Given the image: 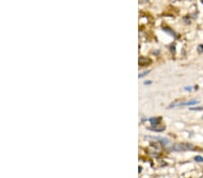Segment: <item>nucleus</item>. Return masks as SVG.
<instances>
[{
  "mask_svg": "<svg viewBox=\"0 0 203 178\" xmlns=\"http://www.w3.org/2000/svg\"><path fill=\"white\" fill-rule=\"evenodd\" d=\"M168 149L171 151H188V150H194V147L191 144L178 143V144L170 145L168 147Z\"/></svg>",
  "mask_w": 203,
  "mask_h": 178,
  "instance_id": "obj_1",
  "label": "nucleus"
},
{
  "mask_svg": "<svg viewBox=\"0 0 203 178\" xmlns=\"http://www.w3.org/2000/svg\"><path fill=\"white\" fill-rule=\"evenodd\" d=\"M197 103H199L198 101H196V100H191V101H187V102H181V103H172V104L169 105L168 108L181 107V106H190V105L197 104Z\"/></svg>",
  "mask_w": 203,
  "mask_h": 178,
  "instance_id": "obj_2",
  "label": "nucleus"
},
{
  "mask_svg": "<svg viewBox=\"0 0 203 178\" xmlns=\"http://www.w3.org/2000/svg\"><path fill=\"white\" fill-rule=\"evenodd\" d=\"M151 138H153V140H157V141H159L162 145H164V146H170L169 144H170V140H168V139H166V138H164V137H151Z\"/></svg>",
  "mask_w": 203,
  "mask_h": 178,
  "instance_id": "obj_3",
  "label": "nucleus"
},
{
  "mask_svg": "<svg viewBox=\"0 0 203 178\" xmlns=\"http://www.w3.org/2000/svg\"><path fill=\"white\" fill-rule=\"evenodd\" d=\"M139 65L142 67L144 66H147V65L151 64L152 63V60L148 58H144V57H141V58H139Z\"/></svg>",
  "mask_w": 203,
  "mask_h": 178,
  "instance_id": "obj_4",
  "label": "nucleus"
},
{
  "mask_svg": "<svg viewBox=\"0 0 203 178\" xmlns=\"http://www.w3.org/2000/svg\"><path fill=\"white\" fill-rule=\"evenodd\" d=\"M149 129H151V131H157V132H161V131H164L165 129V126L164 125H155V126H152V127H149Z\"/></svg>",
  "mask_w": 203,
  "mask_h": 178,
  "instance_id": "obj_5",
  "label": "nucleus"
},
{
  "mask_svg": "<svg viewBox=\"0 0 203 178\" xmlns=\"http://www.w3.org/2000/svg\"><path fill=\"white\" fill-rule=\"evenodd\" d=\"M149 120L153 126H155V125H159L160 121L162 120V118L161 117H153V118H150Z\"/></svg>",
  "mask_w": 203,
  "mask_h": 178,
  "instance_id": "obj_6",
  "label": "nucleus"
},
{
  "mask_svg": "<svg viewBox=\"0 0 203 178\" xmlns=\"http://www.w3.org/2000/svg\"><path fill=\"white\" fill-rule=\"evenodd\" d=\"M162 29H164V31L165 32H167V34H171V35H173V36H175L174 31H173V30H171L170 28H162Z\"/></svg>",
  "mask_w": 203,
  "mask_h": 178,
  "instance_id": "obj_7",
  "label": "nucleus"
},
{
  "mask_svg": "<svg viewBox=\"0 0 203 178\" xmlns=\"http://www.w3.org/2000/svg\"><path fill=\"white\" fill-rule=\"evenodd\" d=\"M150 71H151L150 69H148V70H146V71H144L143 73H141V74H139V76H138V77H139V78H141V77H144V76H146V75H148Z\"/></svg>",
  "mask_w": 203,
  "mask_h": 178,
  "instance_id": "obj_8",
  "label": "nucleus"
},
{
  "mask_svg": "<svg viewBox=\"0 0 203 178\" xmlns=\"http://www.w3.org/2000/svg\"><path fill=\"white\" fill-rule=\"evenodd\" d=\"M195 161L196 162H200V163H201V162H203V157L201 156H196L194 157Z\"/></svg>",
  "mask_w": 203,
  "mask_h": 178,
  "instance_id": "obj_9",
  "label": "nucleus"
},
{
  "mask_svg": "<svg viewBox=\"0 0 203 178\" xmlns=\"http://www.w3.org/2000/svg\"><path fill=\"white\" fill-rule=\"evenodd\" d=\"M190 110H191V111H202V110H203V106H200V107H191Z\"/></svg>",
  "mask_w": 203,
  "mask_h": 178,
  "instance_id": "obj_10",
  "label": "nucleus"
},
{
  "mask_svg": "<svg viewBox=\"0 0 203 178\" xmlns=\"http://www.w3.org/2000/svg\"><path fill=\"white\" fill-rule=\"evenodd\" d=\"M198 51L200 52H203V44H200L198 46Z\"/></svg>",
  "mask_w": 203,
  "mask_h": 178,
  "instance_id": "obj_11",
  "label": "nucleus"
},
{
  "mask_svg": "<svg viewBox=\"0 0 203 178\" xmlns=\"http://www.w3.org/2000/svg\"><path fill=\"white\" fill-rule=\"evenodd\" d=\"M184 89H185L186 91H191L192 88H191V86H185V87H184Z\"/></svg>",
  "mask_w": 203,
  "mask_h": 178,
  "instance_id": "obj_12",
  "label": "nucleus"
},
{
  "mask_svg": "<svg viewBox=\"0 0 203 178\" xmlns=\"http://www.w3.org/2000/svg\"><path fill=\"white\" fill-rule=\"evenodd\" d=\"M144 85H150V84H152V81H144Z\"/></svg>",
  "mask_w": 203,
  "mask_h": 178,
  "instance_id": "obj_13",
  "label": "nucleus"
},
{
  "mask_svg": "<svg viewBox=\"0 0 203 178\" xmlns=\"http://www.w3.org/2000/svg\"><path fill=\"white\" fill-rule=\"evenodd\" d=\"M138 172H139V173H141L142 172V167L140 166L139 168H138Z\"/></svg>",
  "mask_w": 203,
  "mask_h": 178,
  "instance_id": "obj_14",
  "label": "nucleus"
},
{
  "mask_svg": "<svg viewBox=\"0 0 203 178\" xmlns=\"http://www.w3.org/2000/svg\"><path fill=\"white\" fill-rule=\"evenodd\" d=\"M201 3H202V4H203V1H201Z\"/></svg>",
  "mask_w": 203,
  "mask_h": 178,
  "instance_id": "obj_15",
  "label": "nucleus"
}]
</instances>
